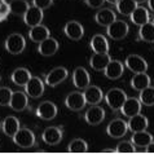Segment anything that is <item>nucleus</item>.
<instances>
[{
	"instance_id": "6",
	"label": "nucleus",
	"mask_w": 154,
	"mask_h": 154,
	"mask_svg": "<svg viewBox=\"0 0 154 154\" xmlns=\"http://www.w3.org/2000/svg\"><path fill=\"white\" fill-rule=\"evenodd\" d=\"M65 105L67 109L72 110V112H80V110H83L84 106L87 105L84 93L78 92V91L69 93L65 98Z\"/></svg>"
},
{
	"instance_id": "18",
	"label": "nucleus",
	"mask_w": 154,
	"mask_h": 154,
	"mask_svg": "<svg viewBox=\"0 0 154 154\" xmlns=\"http://www.w3.org/2000/svg\"><path fill=\"white\" fill-rule=\"evenodd\" d=\"M123 71H125L123 63L121 61H118V60H112V61L108 63V66L105 67L104 74L106 78L110 80H117L123 75Z\"/></svg>"
},
{
	"instance_id": "19",
	"label": "nucleus",
	"mask_w": 154,
	"mask_h": 154,
	"mask_svg": "<svg viewBox=\"0 0 154 154\" xmlns=\"http://www.w3.org/2000/svg\"><path fill=\"white\" fill-rule=\"evenodd\" d=\"M84 97L87 104L89 105H98L104 98V93H102L101 88L97 85H91L89 84L87 88L84 89Z\"/></svg>"
},
{
	"instance_id": "50",
	"label": "nucleus",
	"mask_w": 154,
	"mask_h": 154,
	"mask_svg": "<svg viewBox=\"0 0 154 154\" xmlns=\"http://www.w3.org/2000/svg\"><path fill=\"white\" fill-rule=\"evenodd\" d=\"M0 80H2V76H0Z\"/></svg>"
},
{
	"instance_id": "36",
	"label": "nucleus",
	"mask_w": 154,
	"mask_h": 154,
	"mask_svg": "<svg viewBox=\"0 0 154 154\" xmlns=\"http://www.w3.org/2000/svg\"><path fill=\"white\" fill-rule=\"evenodd\" d=\"M12 93H13V91L11 88L0 87V106H9Z\"/></svg>"
},
{
	"instance_id": "23",
	"label": "nucleus",
	"mask_w": 154,
	"mask_h": 154,
	"mask_svg": "<svg viewBox=\"0 0 154 154\" xmlns=\"http://www.w3.org/2000/svg\"><path fill=\"white\" fill-rule=\"evenodd\" d=\"M112 61L109 53H95L89 60V66L96 71H104L108 63Z\"/></svg>"
},
{
	"instance_id": "13",
	"label": "nucleus",
	"mask_w": 154,
	"mask_h": 154,
	"mask_svg": "<svg viewBox=\"0 0 154 154\" xmlns=\"http://www.w3.org/2000/svg\"><path fill=\"white\" fill-rule=\"evenodd\" d=\"M42 140L44 141L47 145H57L61 143L62 140V130L60 127H54V126H51V127H47L44 131H43V135H42Z\"/></svg>"
},
{
	"instance_id": "41",
	"label": "nucleus",
	"mask_w": 154,
	"mask_h": 154,
	"mask_svg": "<svg viewBox=\"0 0 154 154\" xmlns=\"http://www.w3.org/2000/svg\"><path fill=\"white\" fill-rule=\"evenodd\" d=\"M145 153H154V141H152V143L145 148Z\"/></svg>"
},
{
	"instance_id": "49",
	"label": "nucleus",
	"mask_w": 154,
	"mask_h": 154,
	"mask_svg": "<svg viewBox=\"0 0 154 154\" xmlns=\"http://www.w3.org/2000/svg\"><path fill=\"white\" fill-rule=\"evenodd\" d=\"M153 23H154V18H153Z\"/></svg>"
},
{
	"instance_id": "22",
	"label": "nucleus",
	"mask_w": 154,
	"mask_h": 154,
	"mask_svg": "<svg viewBox=\"0 0 154 154\" xmlns=\"http://www.w3.org/2000/svg\"><path fill=\"white\" fill-rule=\"evenodd\" d=\"M51 36V32L47 26L44 25H36L29 30V38L30 40L34 42V43H42L43 40H45L47 38Z\"/></svg>"
},
{
	"instance_id": "4",
	"label": "nucleus",
	"mask_w": 154,
	"mask_h": 154,
	"mask_svg": "<svg viewBox=\"0 0 154 154\" xmlns=\"http://www.w3.org/2000/svg\"><path fill=\"white\" fill-rule=\"evenodd\" d=\"M12 139H13V143L17 146L23 149H29L35 145V135L29 128H20Z\"/></svg>"
},
{
	"instance_id": "37",
	"label": "nucleus",
	"mask_w": 154,
	"mask_h": 154,
	"mask_svg": "<svg viewBox=\"0 0 154 154\" xmlns=\"http://www.w3.org/2000/svg\"><path fill=\"white\" fill-rule=\"evenodd\" d=\"M117 153H136V146L132 141H121L117 148H115Z\"/></svg>"
},
{
	"instance_id": "44",
	"label": "nucleus",
	"mask_w": 154,
	"mask_h": 154,
	"mask_svg": "<svg viewBox=\"0 0 154 154\" xmlns=\"http://www.w3.org/2000/svg\"><path fill=\"white\" fill-rule=\"evenodd\" d=\"M108 3H110V4H114V5H117V3H119L121 0H106Z\"/></svg>"
},
{
	"instance_id": "17",
	"label": "nucleus",
	"mask_w": 154,
	"mask_h": 154,
	"mask_svg": "<svg viewBox=\"0 0 154 154\" xmlns=\"http://www.w3.org/2000/svg\"><path fill=\"white\" fill-rule=\"evenodd\" d=\"M141 101L139 100V98L136 97H127V100L125 101V104H123V106L121 108V112L122 114L125 115V117H134V115L139 114L141 112Z\"/></svg>"
},
{
	"instance_id": "30",
	"label": "nucleus",
	"mask_w": 154,
	"mask_h": 154,
	"mask_svg": "<svg viewBox=\"0 0 154 154\" xmlns=\"http://www.w3.org/2000/svg\"><path fill=\"white\" fill-rule=\"evenodd\" d=\"M150 85V76L146 72H137L134 75V78L131 79V87L135 91H143L144 88H146Z\"/></svg>"
},
{
	"instance_id": "32",
	"label": "nucleus",
	"mask_w": 154,
	"mask_h": 154,
	"mask_svg": "<svg viewBox=\"0 0 154 154\" xmlns=\"http://www.w3.org/2000/svg\"><path fill=\"white\" fill-rule=\"evenodd\" d=\"M117 9L123 16H131V13L137 8V3L135 0H121L117 3Z\"/></svg>"
},
{
	"instance_id": "28",
	"label": "nucleus",
	"mask_w": 154,
	"mask_h": 154,
	"mask_svg": "<svg viewBox=\"0 0 154 154\" xmlns=\"http://www.w3.org/2000/svg\"><path fill=\"white\" fill-rule=\"evenodd\" d=\"M130 18L136 26H143V25L148 23L150 21V16H149V11L146 8L137 5V8L131 13Z\"/></svg>"
},
{
	"instance_id": "35",
	"label": "nucleus",
	"mask_w": 154,
	"mask_h": 154,
	"mask_svg": "<svg viewBox=\"0 0 154 154\" xmlns=\"http://www.w3.org/2000/svg\"><path fill=\"white\" fill-rule=\"evenodd\" d=\"M88 150V144L83 139H74L67 145V152L70 153H85Z\"/></svg>"
},
{
	"instance_id": "39",
	"label": "nucleus",
	"mask_w": 154,
	"mask_h": 154,
	"mask_svg": "<svg viewBox=\"0 0 154 154\" xmlns=\"http://www.w3.org/2000/svg\"><path fill=\"white\" fill-rule=\"evenodd\" d=\"M84 2L88 7L93 8V9H97V8H101L102 5H104L106 0H84Z\"/></svg>"
},
{
	"instance_id": "12",
	"label": "nucleus",
	"mask_w": 154,
	"mask_h": 154,
	"mask_svg": "<svg viewBox=\"0 0 154 154\" xmlns=\"http://www.w3.org/2000/svg\"><path fill=\"white\" fill-rule=\"evenodd\" d=\"M85 122L89 126H97L105 119V110L101 106L97 105H91V108L87 110V113L84 115Z\"/></svg>"
},
{
	"instance_id": "26",
	"label": "nucleus",
	"mask_w": 154,
	"mask_h": 154,
	"mask_svg": "<svg viewBox=\"0 0 154 154\" xmlns=\"http://www.w3.org/2000/svg\"><path fill=\"white\" fill-rule=\"evenodd\" d=\"M31 78H32V75L30 74V71L27 69H25V67H18V69H16L11 75L12 82L16 85H18V87H25Z\"/></svg>"
},
{
	"instance_id": "31",
	"label": "nucleus",
	"mask_w": 154,
	"mask_h": 154,
	"mask_svg": "<svg viewBox=\"0 0 154 154\" xmlns=\"http://www.w3.org/2000/svg\"><path fill=\"white\" fill-rule=\"evenodd\" d=\"M139 38L143 42L146 43H154V23L149 21L148 23L140 26L139 30Z\"/></svg>"
},
{
	"instance_id": "40",
	"label": "nucleus",
	"mask_w": 154,
	"mask_h": 154,
	"mask_svg": "<svg viewBox=\"0 0 154 154\" xmlns=\"http://www.w3.org/2000/svg\"><path fill=\"white\" fill-rule=\"evenodd\" d=\"M11 13V7H9V4L4 2L3 4H0V16L3 17L4 20L8 17V14Z\"/></svg>"
},
{
	"instance_id": "47",
	"label": "nucleus",
	"mask_w": 154,
	"mask_h": 154,
	"mask_svg": "<svg viewBox=\"0 0 154 154\" xmlns=\"http://www.w3.org/2000/svg\"><path fill=\"white\" fill-rule=\"evenodd\" d=\"M4 2H5V0H0V4H3Z\"/></svg>"
},
{
	"instance_id": "15",
	"label": "nucleus",
	"mask_w": 154,
	"mask_h": 154,
	"mask_svg": "<svg viewBox=\"0 0 154 154\" xmlns=\"http://www.w3.org/2000/svg\"><path fill=\"white\" fill-rule=\"evenodd\" d=\"M63 32L71 40H80L84 35V27L78 21H69L63 27Z\"/></svg>"
},
{
	"instance_id": "38",
	"label": "nucleus",
	"mask_w": 154,
	"mask_h": 154,
	"mask_svg": "<svg viewBox=\"0 0 154 154\" xmlns=\"http://www.w3.org/2000/svg\"><path fill=\"white\" fill-rule=\"evenodd\" d=\"M32 4L35 7L42 8V9H47L53 4V0H32Z\"/></svg>"
},
{
	"instance_id": "24",
	"label": "nucleus",
	"mask_w": 154,
	"mask_h": 154,
	"mask_svg": "<svg viewBox=\"0 0 154 154\" xmlns=\"http://www.w3.org/2000/svg\"><path fill=\"white\" fill-rule=\"evenodd\" d=\"M91 49L95 53H109V43L108 39L102 34H96L91 39Z\"/></svg>"
},
{
	"instance_id": "48",
	"label": "nucleus",
	"mask_w": 154,
	"mask_h": 154,
	"mask_svg": "<svg viewBox=\"0 0 154 154\" xmlns=\"http://www.w3.org/2000/svg\"><path fill=\"white\" fill-rule=\"evenodd\" d=\"M0 130H2V125H0Z\"/></svg>"
},
{
	"instance_id": "42",
	"label": "nucleus",
	"mask_w": 154,
	"mask_h": 154,
	"mask_svg": "<svg viewBox=\"0 0 154 154\" xmlns=\"http://www.w3.org/2000/svg\"><path fill=\"white\" fill-rule=\"evenodd\" d=\"M148 7L153 13H154V0H148Z\"/></svg>"
},
{
	"instance_id": "11",
	"label": "nucleus",
	"mask_w": 154,
	"mask_h": 154,
	"mask_svg": "<svg viewBox=\"0 0 154 154\" xmlns=\"http://www.w3.org/2000/svg\"><path fill=\"white\" fill-rule=\"evenodd\" d=\"M43 18H44V13H43V9L39 7H29L27 12L23 14V21L25 23L30 27H34L36 25H40Z\"/></svg>"
},
{
	"instance_id": "33",
	"label": "nucleus",
	"mask_w": 154,
	"mask_h": 154,
	"mask_svg": "<svg viewBox=\"0 0 154 154\" xmlns=\"http://www.w3.org/2000/svg\"><path fill=\"white\" fill-rule=\"evenodd\" d=\"M9 7H11V13L23 17V14L27 12L30 5L26 0H11Z\"/></svg>"
},
{
	"instance_id": "8",
	"label": "nucleus",
	"mask_w": 154,
	"mask_h": 154,
	"mask_svg": "<svg viewBox=\"0 0 154 154\" xmlns=\"http://www.w3.org/2000/svg\"><path fill=\"white\" fill-rule=\"evenodd\" d=\"M36 115L43 121H52L57 115V106L51 101H43L38 105Z\"/></svg>"
},
{
	"instance_id": "14",
	"label": "nucleus",
	"mask_w": 154,
	"mask_h": 154,
	"mask_svg": "<svg viewBox=\"0 0 154 154\" xmlns=\"http://www.w3.org/2000/svg\"><path fill=\"white\" fill-rule=\"evenodd\" d=\"M27 93L22 92V91H14L12 93V98H11V109L14 112H23L29 105V98H27Z\"/></svg>"
},
{
	"instance_id": "43",
	"label": "nucleus",
	"mask_w": 154,
	"mask_h": 154,
	"mask_svg": "<svg viewBox=\"0 0 154 154\" xmlns=\"http://www.w3.org/2000/svg\"><path fill=\"white\" fill-rule=\"evenodd\" d=\"M101 152H102V153H117V150H115V149H102Z\"/></svg>"
},
{
	"instance_id": "21",
	"label": "nucleus",
	"mask_w": 154,
	"mask_h": 154,
	"mask_svg": "<svg viewBox=\"0 0 154 154\" xmlns=\"http://www.w3.org/2000/svg\"><path fill=\"white\" fill-rule=\"evenodd\" d=\"M115 20H117V16H115L114 11L110 9V8H102V9H100L95 14V21L100 26H104V27H108Z\"/></svg>"
},
{
	"instance_id": "7",
	"label": "nucleus",
	"mask_w": 154,
	"mask_h": 154,
	"mask_svg": "<svg viewBox=\"0 0 154 154\" xmlns=\"http://www.w3.org/2000/svg\"><path fill=\"white\" fill-rule=\"evenodd\" d=\"M67 75H69V71H67L66 67L63 66L54 67L53 70H51L45 75V84L49 85V87H56V85L62 83L67 78Z\"/></svg>"
},
{
	"instance_id": "20",
	"label": "nucleus",
	"mask_w": 154,
	"mask_h": 154,
	"mask_svg": "<svg viewBox=\"0 0 154 154\" xmlns=\"http://www.w3.org/2000/svg\"><path fill=\"white\" fill-rule=\"evenodd\" d=\"M57 51H58V42L51 36L47 38L45 40H43L42 43H39V47H38V52L44 57L53 56Z\"/></svg>"
},
{
	"instance_id": "16",
	"label": "nucleus",
	"mask_w": 154,
	"mask_h": 154,
	"mask_svg": "<svg viewBox=\"0 0 154 154\" xmlns=\"http://www.w3.org/2000/svg\"><path fill=\"white\" fill-rule=\"evenodd\" d=\"M72 83L78 89H85L91 83V78H89L88 71L84 67H76L72 72Z\"/></svg>"
},
{
	"instance_id": "2",
	"label": "nucleus",
	"mask_w": 154,
	"mask_h": 154,
	"mask_svg": "<svg viewBox=\"0 0 154 154\" xmlns=\"http://www.w3.org/2000/svg\"><path fill=\"white\" fill-rule=\"evenodd\" d=\"M4 47H5L7 52H9L11 54H20L26 48V40L21 34L13 32L5 39Z\"/></svg>"
},
{
	"instance_id": "45",
	"label": "nucleus",
	"mask_w": 154,
	"mask_h": 154,
	"mask_svg": "<svg viewBox=\"0 0 154 154\" xmlns=\"http://www.w3.org/2000/svg\"><path fill=\"white\" fill-rule=\"evenodd\" d=\"M137 4H143V3H145V2H148V0H135Z\"/></svg>"
},
{
	"instance_id": "5",
	"label": "nucleus",
	"mask_w": 154,
	"mask_h": 154,
	"mask_svg": "<svg viewBox=\"0 0 154 154\" xmlns=\"http://www.w3.org/2000/svg\"><path fill=\"white\" fill-rule=\"evenodd\" d=\"M127 131H128V123L121 118L113 119L108 125V127H106V134L113 139L123 137L127 134Z\"/></svg>"
},
{
	"instance_id": "9",
	"label": "nucleus",
	"mask_w": 154,
	"mask_h": 154,
	"mask_svg": "<svg viewBox=\"0 0 154 154\" xmlns=\"http://www.w3.org/2000/svg\"><path fill=\"white\" fill-rule=\"evenodd\" d=\"M126 66L127 69H130L132 72L137 74V72H146L148 70V62L145 61L139 54H130L126 58Z\"/></svg>"
},
{
	"instance_id": "29",
	"label": "nucleus",
	"mask_w": 154,
	"mask_h": 154,
	"mask_svg": "<svg viewBox=\"0 0 154 154\" xmlns=\"http://www.w3.org/2000/svg\"><path fill=\"white\" fill-rule=\"evenodd\" d=\"M131 141L135 144L136 148L145 149L153 141V136L149 134V132H146V130L139 131V132H134V135H132V137H131Z\"/></svg>"
},
{
	"instance_id": "3",
	"label": "nucleus",
	"mask_w": 154,
	"mask_h": 154,
	"mask_svg": "<svg viewBox=\"0 0 154 154\" xmlns=\"http://www.w3.org/2000/svg\"><path fill=\"white\" fill-rule=\"evenodd\" d=\"M128 31H130V27H128L127 22L122 20H115L113 23H110L106 27V32H108L109 38H112L113 40L125 39L128 35Z\"/></svg>"
},
{
	"instance_id": "10",
	"label": "nucleus",
	"mask_w": 154,
	"mask_h": 154,
	"mask_svg": "<svg viewBox=\"0 0 154 154\" xmlns=\"http://www.w3.org/2000/svg\"><path fill=\"white\" fill-rule=\"evenodd\" d=\"M23 88L25 92L27 93V96L32 98H39L44 93V82L38 76H32Z\"/></svg>"
},
{
	"instance_id": "27",
	"label": "nucleus",
	"mask_w": 154,
	"mask_h": 154,
	"mask_svg": "<svg viewBox=\"0 0 154 154\" xmlns=\"http://www.w3.org/2000/svg\"><path fill=\"white\" fill-rule=\"evenodd\" d=\"M2 128H3V132L5 134V136H8V137H13V136L17 134V131L21 128L20 121L16 117H13V115H9V117H7L3 121Z\"/></svg>"
},
{
	"instance_id": "25",
	"label": "nucleus",
	"mask_w": 154,
	"mask_h": 154,
	"mask_svg": "<svg viewBox=\"0 0 154 154\" xmlns=\"http://www.w3.org/2000/svg\"><path fill=\"white\" fill-rule=\"evenodd\" d=\"M149 126L148 118L143 114H136L134 117L130 118L128 121V130L132 132H139V131H145Z\"/></svg>"
},
{
	"instance_id": "1",
	"label": "nucleus",
	"mask_w": 154,
	"mask_h": 154,
	"mask_svg": "<svg viewBox=\"0 0 154 154\" xmlns=\"http://www.w3.org/2000/svg\"><path fill=\"white\" fill-rule=\"evenodd\" d=\"M127 100V93L121 88H112L105 95V101L108 106L114 112L121 110V108Z\"/></svg>"
},
{
	"instance_id": "34",
	"label": "nucleus",
	"mask_w": 154,
	"mask_h": 154,
	"mask_svg": "<svg viewBox=\"0 0 154 154\" xmlns=\"http://www.w3.org/2000/svg\"><path fill=\"white\" fill-rule=\"evenodd\" d=\"M139 100L145 106H154V87L149 85V87L144 88L143 91H140Z\"/></svg>"
},
{
	"instance_id": "46",
	"label": "nucleus",
	"mask_w": 154,
	"mask_h": 154,
	"mask_svg": "<svg viewBox=\"0 0 154 154\" xmlns=\"http://www.w3.org/2000/svg\"><path fill=\"white\" fill-rule=\"evenodd\" d=\"M2 21H4V18H3V17H2V16H0V22H2Z\"/></svg>"
}]
</instances>
